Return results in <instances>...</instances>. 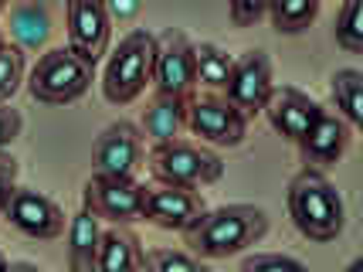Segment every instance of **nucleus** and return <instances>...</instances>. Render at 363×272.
Listing matches in <instances>:
<instances>
[{
  "instance_id": "nucleus-10",
  "label": "nucleus",
  "mask_w": 363,
  "mask_h": 272,
  "mask_svg": "<svg viewBox=\"0 0 363 272\" xmlns=\"http://www.w3.org/2000/svg\"><path fill=\"white\" fill-rule=\"evenodd\" d=\"M146 163V140L143 129L129 119H116L95 136L92 146V174L136 177Z\"/></svg>"
},
{
  "instance_id": "nucleus-27",
  "label": "nucleus",
  "mask_w": 363,
  "mask_h": 272,
  "mask_svg": "<svg viewBox=\"0 0 363 272\" xmlns=\"http://www.w3.org/2000/svg\"><path fill=\"white\" fill-rule=\"evenodd\" d=\"M269 11V0H228V14L235 28H255Z\"/></svg>"
},
{
  "instance_id": "nucleus-4",
  "label": "nucleus",
  "mask_w": 363,
  "mask_h": 272,
  "mask_svg": "<svg viewBox=\"0 0 363 272\" xmlns=\"http://www.w3.org/2000/svg\"><path fill=\"white\" fill-rule=\"evenodd\" d=\"M92 82L95 65L65 45V48L45 51L34 62L31 75H28V92L41 106H68V102H79L92 89Z\"/></svg>"
},
{
  "instance_id": "nucleus-31",
  "label": "nucleus",
  "mask_w": 363,
  "mask_h": 272,
  "mask_svg": "<svg viewBox=\"0 0 363 272\" xmlns=\"http://www.w3.org/2000/svg\"><path fill=\"white\" fill-rule=\"evenodd\" d=\"M7 4H11V0H0V11H4V7H7Z\"/></svg>"
},
{
  "instance_id": "nucleus-23",
  "label": "nucleus",
  "mask_w": 363,
  "mask_h": 272,
  "mask_svg": "<svg viewBox=\"0 0 363 272\" xmlns=\"http://www.w3.org/2000/svg\"><path fill=\"white\" fill-rule=\"evenodd\" d=\"M333 38L347 55H360L363 51V0H343L336 24H333Z\"/></svg>"
},
{
  "instance_id": "nucleus-3",
  "label": "nucleus",
  "mask_w": 363,
  "mask_h": 272,
  "mask_svg": "<svg viewBox=\"0 0 363 272\" xmlns=\"http://www.w3.org/2000/svg\"><path fill=\"white\" fill-rule=\"evenodd\" d=\"M153 51H157V34L146 28L133 31L106 51V72H102V96L109 106H129L146 92V85L153 82Z\"/></svg>"
},
{
  "instance_id": "nucleus-17",
  "label": "nucleus",
  "mask_w": 363,
  "mask_h": 272,
  "mask_svg": "<svg viewBox=\"0 0 363 272\" xmlns=\"http://www.w3.org/2000/svg\"><path fill=\"white\" fill-rule=\"evenodd\" d=\"M143 256H146V249L129 232V224H106L102 228V241H99V256H95V269L140 272V269H146Z\"/></svg>"
},
{
  "instance_id": "nucleus-6",
  "label": "nucleus",
  "mask_w": 363,
  "mask_h": 272,
  "mask_svg": "<svg viewBox=\"0 0 363 272\" xmlns=\"http://www.w3.org/2000/svg\"><path fill=\"white\" fill-rule=\"evenodd\" d=\"M187 129L211 146H241L248 136V116L238 112L224 92H194L187 99Z\"/></svg>"
},
{
  "instance_id": "nucleus-7",
  "label": "nucleus",
  "mask_w": 363,
  "mask_h": 272,
  "mask_svg": "<svg viewBox=\"0 0 363 272\" xmlns=\"http://www.w3.org/2000/svg\"><path fill=\"white\" fill-rule=\"evenodd\" d=\"M0 218L14 228L17 235L31 241H55L65 235L68 218L58 208V201H51L48 194L34 191V187H14L7 205L0 211Z\"/></svg>"
},
{
  "instance_id": "nucleus-19",
  "label": "nucleus",
  "mask_w": 363,
  "mask_h": 272,
  "mask_svg": "<svg viewBox=\"0 0 363 272\" xmlns=\"http://www.w3.org/2000/svg\"><path fill=\"white\" fill-rule=\"evenodd\" d=\"M330 96L336 112L353 129L363 126V72L360 68H336L330 75Z\"/></svg>"
},
{
  "instance_id": "nucleus-24",
  "label": "nucleus",
  "mask_w": 363,
  "mask_h": 272,
  "mask_svg": "<svg viewBox=\"0 0 363 272\" xmlns=\"http://www.w3.org/2000/svg\"><path fill=\"white\" fill-rule=\"evenodd\" d=\"M143 262L153 272H204V259H197L187 249H150Z\"/></svg>"
},
{
  "instance_id": "nucleus-18",
  "label": "nucleus",
  "mask_w": 363,
  "mask_h": 272,
  "mask_svg": "<svg viewBox=\"0 0 363 272\" xmlns=\"http://www.w3.org/2000/svg\"><path fill=\"white\" fill-rule=\"evenodd\" d=\"M143 136L150 143H167V140H177L184 129H187V99L180 96H163V92H153L150 106L143 112Z\"/></svg>"
},
{
  "instance_id": "nucleus-5",
  "label": "nucleus",
  "mask_w": 363,
  "mask_h": 272,
  "mask_svg": "<svg viewBox=\"0 0 363 272\" xmlns=\"http://www.w3.org/2000/svg\"><path fill=\"white\" fill-rule=\"evenodd\" d=\"M150 174L157 184H180V187H207L224 177V161L218 150L190 140H167L150 146Z\"/></svg>"
},
{
  "instance_id": "nucleus-21",
  "label": "nucleus",
  "mask_w": 363,
  "mask_h": 272,
  "mask_svg": "<svg viewBox=\"0 0 363 272\" xmlns=\"http://www.w3.org/2000/svg\"><path fill=\"white\" fill-rule=\"evenodd\" d=\"M265 14L279 34H302L319 17V0H269Z\"/></svg>"
},
{
  "instance_id": "nucleus-25",
  "label": "nucleus",
  "mask_w": 363,
  "mask_h": 272,
  "mask_svg": "<svg viewBox=\"0 0 363 272\" xmlns=\"http://www.w3.org/2000/svg\"><path fill=\"white\" fill-rule=\"evenodd\" d=\"M14 38L24 51L45 45V38H48L45 11H41V7H21V11L14 14Z\"/></svg>"
},
{
  "instance_id": "nucleus-12",
  "label": "nucleus",
  "mask_w": 363,
  "mask_h": 272,
  "mask_svg": "<svg viewBox=\"0 0 363 272\" xmlns=\"http://www.w3.org/2000/svg\"><path fill=\"white\" fill-rule=\"evenodd\" d=\"M272 89H275V75H272V58L265 48L245 51L241 58L231 65V79L224 85V99L235 106L238 112H245L248 119L258 116L269 102Z\"/></svg>"
},
{
  "instance_id": "nucleus-11",
  "label": "nucleus",
  "mask_w": 363,
  "mask_h": 272,
  "mask_svg": "<svg viewBox=\"0 0 363 272\" xmlns=\"http://www.w3.org/2000/svg\"><path fill=\"white\" fill-rule=\"evenodd\" d=\"M143 194H146V187L136 177L92 174L85 180L82 201H89L106 224H133L143 218Z\"/></svg>"
},
{
  "instance_id": "nucleus-22",
  "label": "nucleus",
  "mask_w": 363,
  "mask_h": 272,
  "mask_svg": "<svg viewBox=\"0 0 363 272\" xmlns=\"http://www.w3.org/2000/svg\"><path fill=\"white\" fill-rule=\"evenodd\" d=\"M24 68H28V51L17 41L0 38V102H11L17 89L24 85Z\"/></svg>"
},
{
  "instance_id": "nucleus-30",
  "label": "nucleus",
  "mask_w": 363,
  "mask_h": 272,
  "mask_svg": "<svg viewBox=\"0 0 363 272\" xmlns=\"http://www.w3.org/2000/svg\"><path fill=\"white\" fill-rule=\"evenodd\" d=\"M0 269H7V256L4 252H0Z\"/></svg>"
},
{
  "instance_id": "nucleus-28",
  "label": "nucleus",
  "mask_w": 363,
  "mask_h": 272,
  "mask_svg": "<svg viewBox=\"0 0 363 272\" xmlns=\"http://www.w3.org/2000/svg\"><path fill=\"white\" fill-rule=\"evenodd\" d=\"M21 129H24V116L11 102H0V150H7V146L14 143L17 136H21Z\"/></svg>"
},
{
  "instance_id": "nucleus-20",
  "label": "nucleus",
  "mask_w": 363,
  "mask_h": 272,
  "mask_svg": "<svg viewBox=\"0 0 363 272\" xmlns=\"http://www.w3.org/2000/svg\"><path fill=\"white\" fill-rule=\"evenodd\" d=\"M231 65H235V58L218 45H211V41L194 45V79H197L201 89L224 92V85L231 79Z\"/></svg>"
},
{
  "instance_id": "nucleus-14",
  "label": "nucleus",
  "mask_w": 363,
  "mask_h": 272,
  "mask_svg": "<svg viewBox=\"0 0 363 272\" xmlns=\"http://www.w3.org/2000/svg\"><path fill=\"white\" fill-rule=\"evenodd\" d=\"M350 140H353V126L340 116L336 109H323L316 112V119L309 123V129L299 136V153L309 167H319V170H330L343 161Z\"/></svg>"
},
{
  "instance_id": "nucleus-2",
  "label": "nucleus",
  "mask_w": 363,
  "mask_h": 272,
  "mask_svg": "<svg viewBox=\"0 0 363 272\" xmlns=\"http://www.w3.org/2000/svg\"><path fill=\"white\" fill-rule=\"evenodd\" d=\"M285 208H289V218H292V224H296V232L302 239L336 241L343 235V224H347L343 194L336 191V184L319 167L306 163L299 174L289 180Z\"/></svg>"
},
{
  "instance_id": "nucleus-15",
  "label": "nucleus",
  "mask_w": 363,
  "mask_h": 272,
  "mask_svg": "<svg viewBox=\"0 0 363 272\" xmlns=\"http://www.w3.org/2000/svg\"><path fill=\"white\" fill-rule=\"evenodd\" d=\"M319 109H323V106H319L309 92H302V89H296V85H275L262 112L269 116L272 129H275L282 140L299 143V136L309 129V123L316 119Z\"/></svg>"
},
{
  "instance_id": "nucleus-1",
  "label": "nucleus",
  "mask_w": 363,
  "mask_h": 272,
  "mask_svg": "<svg viewBox=\"0 0 363 272\" xmlns=\"http://www.w3.org/2000/svg\"><path fill=\"white\" fill-rule=\"evenodd\" d=\"M269 232V214L258 205H224V208L214 211H201L194 224H187L180 235H184V245L187 252H194L204 262H214V259H228L238 256L245 249H252L265 239Z\"/></svg>"
},
{
  "instance_id": "nucleus-16",
  "label": "nucleus",
  "mask_w": 363,
  "mask_h": 272,
  "mask_svg": "<svg viewBox=\"0 0 363 272\" xmlns=\"http://www.w3.org/2000/svg\"><path fill=\"white\" fill-rule=\"evenodd\" d=\"M106 222L92 211L89 201H82L79 211L68 218V269L72 272H92L95 256H99V241H102Z\"/></svg>"
},
{
  "instance_id": "nucleus-9",
  "label": "nucleus",
  "mask_w": 363,
  "mask_h": 272,
  "mask_svg": "<svg viewBox=\"0 0 363 272\" xmlns=\"http://www.w3.org/2000/svg\"><path fill=\"white\" fill-rule=\"evenodd\" d=\"M153 92L163 96L190 99L197 92L194 79V41L177 28H167L157 34V51H153Z\"/></svg>"
},
{
  "instance_id": "nucleus-13",
  "label": "nucleus",
  "mask_w": 363,
  "mask_h": 272,
  "mask_svg": "<svg viewBox=\"0 0 363 272\" xmlns=\"http://www.w3.org/2000/svg\"><path fill=\"white\" fill-rule=\"evenodd\" d=\"M207 208L201 187H180V184H157L146 187L143 194V218L163 228V232H184L187 224H194V218Z\"/></svg>"
},
{
  "instance_id": "nucleus-29",
  "label": "nucleus",
  "mask_w": 363,
  "mask_h": 272,
  "mask_svg": "<svg viewBox=\"0 0 363 272\" xmlns=\"http://www.w3.org/2000/svg\"><path fill=\"white\" fill-rule=\"evenodd\" d=\"M17 174H21L17 161L7 153V150H0V211H4V205H7L11 191L17 187Z\"/></svg>"
},
{
  "instance_id": "nucleus-26",
  "label": "nucleus",
  "mask_w": 363,
  "mask_h": 272,
  "mask_svg": "<svg viewBox=\"0 0 363 272\" xmlns=\"http://www.w3.org/2000/svg\"><path fill=\"white\" fill-rule=\"evenodd\" d=\"M241 269L245 272H262V269H292V272H302V259L296 256H285V252H255V256L241 259Z\"/></svg>"
},
{
  "instance_id": "nucleus-8",
  "label": "nucleus",
  "mask_w": 363,
  "mask_h": 272,
  "mask_svg": "<svg viewBox=\"0 0 363 272\" xmlns=\"http://www.w3.org/2000/svg\"><path fill=\"white\" fill-rule=\"evenodd\" d=\"M65 31L68 48L79 51L85 62L99 65L112 41L109 0H65Z\"/></svg>"
}]
</instances>
